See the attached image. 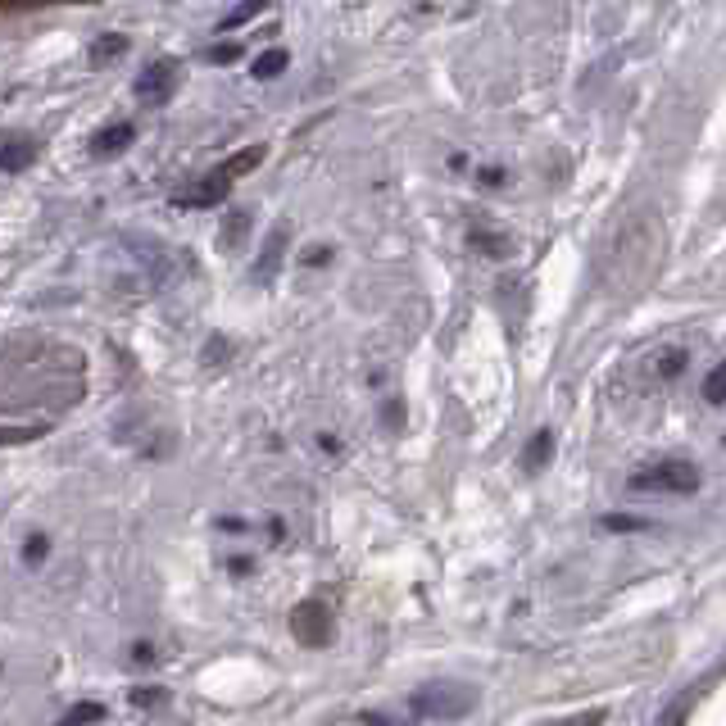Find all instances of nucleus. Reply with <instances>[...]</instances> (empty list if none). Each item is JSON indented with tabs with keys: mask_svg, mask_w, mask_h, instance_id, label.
<instances>
[{
	"mask_svg": "<svg viewBox=\"0 0 726 726\" xmlns=\"http://www.w3.org/2000/svg\"><path fill=\"white\" fill-rule=\"evenodd\" d=\"M599 527H604V531H654V522H649V518H631V513H604V518H599Z\"/></svg>",
	"mask_w": 726,
	"mask_h": 726,
	"instance_id": "4468645a",
	"label": "nucleus"
},
{
	"mask_svg": "<svg viewBox=\"0 0 726 726\" xmlns=\"http://www.w3.org/2000/svg\"><path fill=\"white\" fill-rule=\"evenodd\" d=\"M46 432V422H32V427H0V445H23V441H37Z\"/></svg>",
	"mask_w": 726,
	"mask_h": 726,
	"instance_id": "a211bd4d",
	"label": "nucleus"
},
{
	"mask_svg": "<svg viewBox=\"0 0 726 726\" xmlns=\"http://www.w3.org/2000/svg\"><path fill=\"white\" fill-rule=\"evenodd\" d=\"M227 182H232V177H227L223 168H218V173L205 177V182H200V187L191 191V196H177L173 205H177V209H209V205H218V200L227 196Z\"/></svg>",
	"mask_w": 726,
	"mask_h": 726,
	"instance_id": "423d86ee",
	"label": "nucleus"
},
{
	"mask_svg": "<svg viewBox=\"0 0 726 726\" xmlns=\"http://www.w3.org/2000/svg\"><path fill=\"white\" fill-rule=\"evenodd\" d=\"M132 141H137V128H132V123H109V128H100L96 137H91V155H123Z\"/></svg>",
	"mask_w": 726,
	"mask_h": 726,
	"instance_id": "0eeeda50",
	"label": "nucleus"
},
{
	"mask_svg": "<svg viewBox=\"0 0 726 726\" xmlns=\"http://www.w3.org/2000/svg\"><path fill=\"white\" fill-rule=\"evenodd\" d=\"M205 359H209V363L227 359V341H218V336H214V341H209V350H205Z\"/></svg>",
	"mask_w": 726,
	"mask_h": 726,
	"instance_id": "cd10ccee",
	"label": "nucleus"
},
{
	"mask_svg": "<svg viewBox=\"0 0 726 726\" xmlns=\"http://www.w3.org/2000/svg\"><path fill=\"white\" fill-rule=\"evenodd\" d=\"M282 255H286V227H273L259 250V264H255V282H273L277 268H282Z\"/></svg>",
	"mask_w": 726,
	"mask_h": 726,
	"instance_id": "6e6552de",
	"label": "nucleus"
},
{
	"mask_svg": "<svg viewBox=\"0 0 726 726\" xmlns=\"http://www.w3.org/2000/svg\"><path fill=\"white\" fill-rule=\"evenodd\" d=\"M550 454H554V436L550 432H536L527 441V454H522V468L527 472H540L545 463H550Z\"/></svg>",
	"mask_w": 726,
	"mask_h": 726,
	"instance_id": "9d476101",
	"label": "nucleus"
},
{
	"mask_svg": "<svg viewBox=\"0 0 726 726\" xmlns=\"http://www.w3.org/2000/svg\"><path fill=\"white\" fill-rule=\"evenodd\" d=\"M631 491H663V495H690L699 491V468L686 459H663L654 468L631 472Z\"/></svg>",
	"mask_w": 726,
	"mask_h": 726,
	"instance_id": "f257e3e1",
	"label": "nucleus"
},
{
	"mask_svg": "<svg viewBox=\"0 0 726 726\" xmlns=\"http://www.w3.org/2000/svg\"><path fill=\"white\" fill-rule=\"evenodd\" d=\"M382 422H386V427H391V432H395V427H400V422H404V404H400V400H386V404H382Z\"/></svg>",
	"mask_w": 726,
	"mask_h": 726,
	"instance_id": "5701e85b",
	"label": "nucleus"
},
{
	"mask_svg": "<svg viewBox=\"0 0 726 726\" xmlns=\"http://www.w3.org/2000/svg\"><path fill=\"white\" fill-rule=\"evenodd\" d=\"M599 722H604V713L595 708V713H581V717H572V722H559V726H599Z\"/></svg>",
	"mask_w": 726,
	"mask_h": 726,
	"instance_id": "393cba45",
	"label": "nucleus"
},
{
	"mask_svg": "<svg viewBox=\"0 0 726 726\" xmlns=\"http://www.w3.org/2000/svg\"><path fill=\"white\" fill-rule=\"evenodd\" d=\"M359 722H363V726H395L386 713H359Z\"/></svg>",
	"mask_w": 726,
	"mask_h": 726,
	"instance_id": "c85d7f7f",
	"label": "nucleus"
},
{
	"mask_svg": "<svg viewBox=\"0 0 726 726\" xmlns=\"http://www.w3.org/2000/svg\"><path fill=\"white\" fill-rule=\"evenodd\" d=\"M327 259H332V250H327V246H318V250H309V255H305V264H309V268H323Z\"/></svg>",
	"mask_w": 726,
	"mask_h": 726,
	"instance_id": "a878e982",
	"label": "nucleus"
},
{
	"mask_svg": "<svg viewBox=\"0 0 726 726\" xmlns=\"http://www.w3.org/2000/svg\"><path fill=\"white\" fill-rule=\"evenodd\" d=\"M286 64H291L286 50H264V55L250 64V73H255V82H268V78H277V73H286Z\"/></svg>",
	"mask_w": 726,
	"mask_h": 726,
	"instance_id": "ddd939ff",
	"label": "nucleus"
},
{
	"mask_svg": "<svg viewBox=\"0 0 726 726\" xmlns=\"http://www.w3.org/2000/svg\"><path fill=\"white\" fill-rule=\"evenodd\" d=\"M246 236H250V214H246V209H236V214L227 218V227L218 232V246H223V250H241V241H246Z\"/></svg>",
	"mask_w": 726,
	"mask_h": 726,
	"instance_id": "f8f14e48",
	"label": "nucleus"
},
{
	"mask_svg": "<svg viewBox=\"0 0 726 726\" xmlns=\"http://www.w3.org/2000/svg\"><path fill=\"white\" fill-rule=\"evenodd\" d=\"M128 699H132V704H137V708H159V704H164V699H168V690H159V686H137Z\"/></svg>",
	"mask_w": 726,
	"mask_h": 726,
	"instance_id": "6ab92c4d",
	"label": "nucleus"
},
{
	"mask_svg": "<svg viewBox=\"0 0 726 726\" xmlns=\"http://www.w3.org/2000/svg\"><path fill=\"white\" fill-rule=\"evenodd\" d=\"M132 663H155V645H150V640H137V645H132Z\"/></svg>",
	"mask_w": 726,
	"mask_h": 726,
	"instance_id": "b1692460",
	"label": "nucleus"
},
{
	"mask_svg": "<svg viewBox=\"0 0 726 726\" xmlns=\"http://www.w3.org/2000/svg\"><path fill=\"white\" fill-rule=\"evenodd\" d=\"M205 59H209V64H236V59H241V46H232V41H223V46H214Z\"/></svg>",
	"mask_w": 726,
	"mask_h": 726,
	"instance_id": "4be33fe9",
	"label": "nucleus"
},
{
	"mask_svg": "<svg viewBox=\"0 0 726 726\" xmlns=\"http://www.w3.org/2000/svg\"><path fill=\"white\" fill-rule=\"evenodd\" d=\"M46 554H50V540L41 536V531H37V536H28V540H23V563H41V559H46Z\"/></svg>",
	"mask_w": 726,
	"mask_h": 726,
	"instance_id": "aec40b11",
	"label": "nucleus"
},
{
	"mask_svg": "<svg viewBox=\"0 0 726 726\" xmlns=\"http://www.w3.org/2000/svg\"><path fill=\"white\" fill-rule=\"evenodd\" d=\"M37 159V141L28 132H0V168L5 173H23Z\"/></svg>",
	"mask_w": 726,
	"mask_h": 726,
	"instance_id": "39448f33",
	"label": "nucleus"
},
{
	"mask_svg": "<svg viewBox=\"0 0 726 726\" xmlns=\"http://www.w3.org/2000/svg\"><path fill=\"white\" fill-rule=\"evenodd\" d=\"M291 631L305 640V645H327V640H332V613H327V604L305 599V604L291 613Z\"/></svg>",
	"mask_w": 726,
	"mask_h": 726,
	"instance_id": "20e7f679",
	"label": "nucleus"
},
{
	"mask_svg": "<svg viewBox=\"0 0 726 726\" xmlns=\"http://www.w3.org/2000/svg\"><path fill=\"white\" fill-rule=\"evenodd\" d=\"M177 91V64L173 59H155V64H146L137 78V100H146V105H164V100H173Z\"/></svg>",
	"mask_w": 726,
	"mask_h": 726,
	"instance_id": "7ed1b4c3",
	"label": "nucleus"
},
{
	"mask_svg": "<svg viewBox=\"0 0 726 726\" xmlns=\"http://www.w3.org/2000/svg\"><path fill=\"white\" fill-rule=\"evenodd\" d=\"M472 704H477V695L468 686H454V681H432V686L413 690L409 699V708L418 717H463L472 713Z\"/></svg>",
	"mask_w": 726,
	"mask_h": 726,
	"instance_id": "f03ea898",
	"label": "nucleus"
},
{
	"mask_svg": "<svg viewBox=\"0 0 726 726\" xmlns=\"http://www.w3.org/2000/svg\"><path fill=\"white\" fill-rule=\"evenodd\" d=\"M128 55V37H118V32H105V37L91 46V64L96 69H105V64H114V59Z\"/></svg>",
	"mask_w": 726,
	"mask_h": 726,
	"instance_id": "1a4fd4ad",
	"label": "nucleus"
},
{
	"mask_svg": "<svg viewBox=\"0 0 726 726\" xmlns=\"http://www.w3.org/2000/svg\"><path fill=\"white\" fill-rule=\"evenodd\" d=\"M472 246H481L486 255H509L513 250V241L509 236H495V232H486V227H472Z\"/></svg>",
	"mask_w": 726,
	"mask_h": 726,
	"instance_id": "2eb2a0df",
	"label": "nucleus"
},
{
	"mask_svg": "<svg viewBox=\"0 0 726 726\" xmlns=\"http://www.w3.org/2000/svg\"><path fill=\"white\" fill-rule=\"evenodd\" d=\"M227 568H232L236 577H250V568H255V559H246V554H236V559L227 563Z\"/></svg>",
	"mask_w": 726,
	"mask_h": 726,
	"instance_id": "bb28decb",
	"label": "nucleus"
},
{
	"mask_svg": "<svg viewBox=\"0 0 726 726\" xmlns=\"http://www.w3.org/2000/svg\"><path fill=\"white\" fill-rule=\"evenodd\" d=\"M268 5H273V0H241V5H236V10L227 14L223 23H218V32H236V28H246L250 19H259V14L268 10Z\"/></svg>",
	"mask_w": 726,
	"mask_h": 726,
	"instance_id": "9b49d317",
	"label": "nucleus"
},
{
	"mask_svg": "<svg viewBox=\"0 0 726 726\" xmlns=\"http://www.w3.org/2000/svg\"><path fill=\"white\" fill-rule=\"evenodd\" d=\"M318 450H323V454H341V441H336V436H327V432H323V436H318Z\"/></svg>",
	"mask_w": 726,
	"mask_h": 726,
	"instance_id": "c756f323",
	"label": "nucleus"
},
{
	"mask_svg": "<svg viewBox=\"0 0 726 726\" xmlns=\"http://www.w3.org/2000/svg\"><path fill=\"white\" fill-rule=\"evenodd\" d=\"M105 717V704H73L69 717H59V726H91Z\"/></svg>",
	"mask_w": 726,
	"mask_h": 726,
	"instance_id": "dca6fc26",
	"label": "nucleus"
},
{
	"mask_svg": "<svg viewBox=\"0 0 726 726\" xmlns=\"http://www.w3.org/2000/svg\"><path fill=\"white\" fill-rule=\"evenodd\" d=\"M681 368H686V350H663V354L654 359V373L663 377V382H672V377H677Z\"/></svg>",
	"mask_w": 726,
	"mask_h": 726,
	"instance_id": "f3484780",
	"label": "nucleus"
},
{
	"mask_svg": "<svg viewBox=\"0 0 726 726\" xmlns=\"http://www.w3.org/2000/svg\"><path fill=\"white\" fill-rule=\"evenodd\" d=\"M722 382H726L722 368H713V373L704 377V400H708V404H722Z\"/></svg>",
	"mask_w": 726,
	"mask_h": 726,
	"instance_id": "412c9836",
	"label": "nucleus"
}]
</instances>
